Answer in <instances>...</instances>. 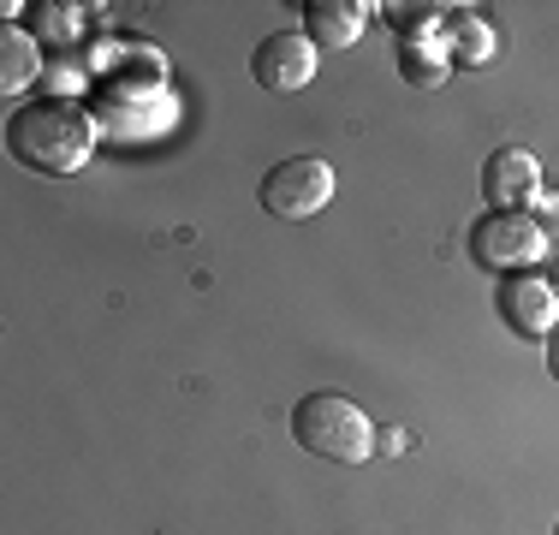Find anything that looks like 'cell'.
<instances>
[{
  "label": "cell",
  "mask_w": 559,
  "mask_h": 535,
  "mask_svg": "<svg viewBox=\"0 0 559 535\" xmlns=\"http://www.w3.org/2000/svg\"><path fill=\"white\" fill-rule=\"evenodd\" d=\"M102 119L84 96H36L31 107H12L7 119V150L12 160L36 173H78L96 155Z\"/></svg>",
  "instance_id": "6da1fadb"
},
{
  "label": "cell",
  "mask_w": 559,
  "mask_h": 535,
  "mask_svg": "<svg viewBox=\"0 0 559 535\" xmlns=\"http://www.w3.org/2000/svg\"><path fill=\"white\" fill-rule=\"evenodd\" d=\"M376 435H381V428L369 423V411L357 405V399L334 393V387L304 393L298 405H292V440H298L304 452H316V459L369 464V459H376Z\"/></svg>",
  "instance_id": "7a4b0ae2"
},
{
  "label": "cell",
  "mask_w": 559,
  "mask_h": 535,
  "mask_svg": "<svg viewBox=\"0 0 559 535\" xmlns=\"http://www.w3.org/2000/svg\"><path fill=\"white\" fill-rule=\"evenodd\" d=\"M334 167H328L322 155H286L274 160L269 173H262L257 185V203L274 214V221H310V214H322L334 203Z\"/></svg>",
  "instance_id": "3957f363"
},
{
  "label": "cell",
  "mask_w": 559,
  "mask_h": 535,
  "mask_svg": "<svg viewBox=\"0 0 559 535\" xmlns=\"http://www.w3.org/2000/svg\"><path fill=\"white\" fill-rule=\"evenodd\" d=\"M471 257L483 268H495V274H530L548 257V233L524 209H488L471 226Z\"/></svg>",
  "instance_id": "277c9868"
},
{
  "label": "cell",
  "mask_w": 559,
  "mask_h": 535,
  "mask_svg": "<svg viewBox=\"0 0 559 535\" xmlns=\"http://www.w3.org/2000/svg\"><path fill=\"white\" fill-rule=\"evenodd\" d=\"M316 66H322V48L310 43L304 31H274L262 36L257 54H250V78L274 96H292V90H310Z\"/></svg>",
  "instance_id": "5b68a950"
},
{
  "label": "cell",
  "mask_w": 559,
  "mask_h": 535,
  "mask_svg": "<svg viewBox=\"0 0 559 535\" xmlns=\"http://www.w3.org/2000/svg\"><path fill=\"white\" fill-rule=\"evenodd\" d=\"M500 321L512 333H524V340H548V333L559 328V292L548 274H506L500 286Z\"/></svg>",
  "instance_id": "8992f818"
},
{
  "label": "cell",
  "mask_w": 559,
  "mask_h": 535,
  "mask_svg": "<svg viewBox=\"0 0 559 535\" xmlns=\"http://www.w3.org/2000/svg\"><path fill=\"white\" fill-rule=\"evenodd\" d=\"M483 197L495 209H536L542 203V160L530 150H518V143H506L483 160Z\"/></svg>",
  "instance_id": "52a82bcc"
},
{
  "label": "cell",
  "mask_w": 559,
  "mask_h": 535,
  "mask_svg": "<svg viewBox=\"0 0 559 535\" xmlns=\"http://www.w3.org/2000/svg\"><path fill=\"white\" fill-rule=\"evenodd\" d=\"M369 0H310L304 7V36H310L316 48H352L357 36H364L369 24Z\"/></svg>",
  "instance_id": "ba28073f"
},
{
  "label": "cell",
  "mask_w": 559,
  "mask_h": 535,
  "mask_svg": "<svg viewBox=\"0 0 559 535\" xmlns=\"http://www.w3.org/2000/svg\"><path fill=\"white\" fill-rule=\"evenodd\" d=\"M0 54H7V66H0V90H7V96H24L31 84H43V78H48L43 43H36L31 31H19V24L0 31Z\"/></svg>",
  "instance_id": "9c48e42d"
},
{
  "label": "cell",
  "mask_w": 559,
  "mask_h": 535,
  "mask_svg": "<svg viewBox=\"0 0 559 535\" xmlns=\"http://www.w3.org/2000/svg\"><path fill=\"white\" fill-rule=\"evenodd\" d=\"M447 54H452V66H488V60H495V24H488L483 12H459V7H452Z\"/></svg>",
  "instance_id": "30bf717a"
},
{
  "label": "cell",
  "mask_w": 559,
  "mask_h": 535,
  "mask_svg": "<svg viewBox=\"0 0 559 535\" xmlns=\"http://www.w3.org/2000/svg\"><path fill=\"white\" fill-rule=\"evenodd\" d=\"M399 78L417 90H441L452 78V54L447 43H399Z\"/></svg>",
  "instance_id": "8fae6325"
},
{
  "label": "cell",
  "mask_w": 559,
  "mask_h": 535,
  "mask_svg": "<svg viewBox=\"0 0 559 535\" xmlns=\"http://www.w3.org/2000/svg\"><path fill=\"white\" fill-rule=\"evenodd\" d=\"M381 12L399 24V36H405V43H447L452 7H381Z\"/></svg>",
  "instance_id": "7c38bea8"
},
{
  "label": "cell",
  "mask_w": 559,
  "mask_h": 535,
  "mask_svg": "<svg viewBox=\"0 0 559 535\" xmlns=\"http://www.w3.org/2000/svg\"><path fill=\"white\" fill-rule=\"evenodd\" d=\"M48 19H43V31L48 36H78L84 31V7H43Z\"/></svg>",
  "instance_id": "4fadbf2b"
},
{
  "label": "cell",
  "mask_w": 559,
  "mask_h": 535,
  "mask_svg": "<svg viewBox=\"0 0 559 535\" xmlns=\"http://www.w3.org/2000/svg\"><path fill=\"white\" fill-rule=\"evenodd\" d=\"M530 214H536V226L548 233V245H559V191H542V203Z\"/></svg>",
  "instance_id": "5bb4252c"
},
{
  "label": "cell",
  "mask_w": 559,
  "mask_h": 535,
  "mask_svg": "<svg viewBox=\"0 0 559 535\" xmlns=\"http://www.w3.org/2000/svg\"><path fill=\"white\" fill-rule=\"evenodd\" d=\"M376 452H381V459H405V452H411V435H405V428H381V435H376Z\"/></svg>",
  "instance_id": "9a60e30c"
},
{
  "label": "cell",
  "mask_w": 559,
  "mask_h": 535,
  "mask_svg": "<svg viewBox=\"0 0 559 535\" xmlns=\"http://www.w3.org/2000/svg\"><path fill=\"white\" fill-rule=\"evenodd\" d=\"M548 374H554V381H559V328L548 333Z\"/></svg>",
  "instance_id": "2e32d148"
},
{
  "label": "cell",
  "mask_w": 559,
  "mask_h": 535,
  "mask_svg": "<svg viewBox=\"0 0 559 535\" xmlns=\"http://www.w3.org/2000/svg\"><path fill=\"white\" fill-rule=\"evenodd\" d=\"M548 280H554V292H559V257H554V274H548Z\"/></svg>",
  "instance_id": "e0dca14e"
},
{
  "label": "cell",
  "mask_w": 559,
  "mask_h": 535,
  "mask_svg": "<svg viewBox=\"0 0 559 535\" xmlns=\"http://www.w3.org/2000/svg\"><path fill=\"white\" fill-rule=\"evenodd\" d=\"M554 535H559V524H554Z\"/></svg>",
  "instance_id": "ac0fdd59"
}]
</instances>
